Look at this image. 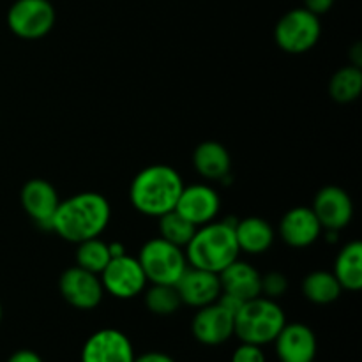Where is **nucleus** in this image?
Returning a JSON list of instances; mask_svg holds the SVG:
<instances>
[{"instance_id": "obj_3", "label": "nucleus", "mask_w": 362, "mask_h": 362, "mask_svg": "<svg viewBox=\"0 0 362 362\" xmlns=\"http://www.w3.org/2000/svg\"><path fill=\"white\" fill-rule=\"evenodd\" d=\"M235 221H212L198 226L194 235L184 247L187 264L219 274L239 258L240 250L235 239Z\"/></svg>"}, {"instance_id": "obj_32", "label": "nucleus", "mask_w": 362, "mask_h": 362, "mask_svg": "<svg viewBox=\"0 0 362 362\" xmlns=\"http://www.w3.org/2000/svg\"><path fill=\"white\" fill-rule=\"evenodd\" d=\"M108 250H110V257L112 258L126 255V247H124L122 243H108Z\"/></svg>"}, {"instance_id": "obj_31", "label": "nucleus", "mask_w": 362, "mask_h": 362, "mask_svg": "<svg viewBox=\"0 0 362 362\" xmlns=\"http://www.w3.org/2000/svg\"><path fill=\"white\" fill-rule=\"evenodd\" d=\"M7 362H42V359L34 350H18L7 359Z\"/></svg>"}, {"instance_id": "obj_18", "label": "nucleus", "mask_w": 362, "mask_h": 362, "mask_svg": "<svg viewBox=\"0 0 362 362\" xmlns=\"http://www.w3.org/2000/svg\"><path fill=\"white\" fill-rule=\"evenodd\" d=\"M221 292L230 293L240 300H250L262 296V274L247 262H235L219 272Z\"/></svg>"}, {"instance_id": "obj_2", "label": "nucleus", "mask_w": 362, "mask_h": 362, "mask_svg": "<svg viewBox=\"0 0 362 362\" xmlns=\"http://www.w3.org/2000/svg\"><path fill=\"white\" fill-rule=\"evenodd\" d=\"M184 189V180L168 165H151L134 175L129 186L131 205L140 214L159 218L173 211Z\"/></svg>"}, {"instance_id": "obj_16", "label": "nucleus", "mask_w": 362, "mask_h": 362, "mask_svg": "<svg viewBox=\"0 0 362 362\" xmlns=\"http://www.w3.org/2000/svg\"><path fill=\"white\" fill-rule=\"evenodd\" d=\"M20 200L25 212L30 216V219L39 226V228L52 230L53 216H55L60 200L59 194H57V189L48 182V180H28V182L21 187Z\"/></svg>"}, {"instance_id": "obj_29", "label": "nucleus", "mask_w": 362, "mask_h": 362, "mask_svg": "<svg viewBox=\"0 0 362 362\" xmlns=\"http://www.w3.org/2000/svg\"><path fill=\"white\" fill-rule=\"evenodd\" d=\"M303 2H304V7H306L308 11L315 13L317 16H322V14L329 13V11L332 9V6H334L336 0H303Z\"/></svg>"}, {"instance_id": "obj_1", "label": "nucleus", "mask_w": 362, "mask_h": 362, "mask_svg": "<svg viewBox=\"0 0 362 362\" xmlns=\"http://www.w3.org/2000/svg\"><path fill=\"white\" fill-rule=\"evenodd\" d=\"M112 207L103 194L85 191L60 202L52 221V230L64 240L80 244L95 239L110 225Z\"/></svg>"}, {"instance_id": "obj_10", "label": "nucleus", "mask_w": 362, "mask_h": 362, "mask_svg": "<svg viewBox=\"0 0 362 362\" xmlns=\"http://www.w3.org/2000/svg\"><path fill=\"white\" fill-rule=\"evenodd\" d=\"M311 211L320 221L322 228L339 232L346 228L354 218V202L343 187L325 186L315 194Z\"/></svg>"}, {"instance_id": "obj_26", "label": "nucleus", "mask_w": 362, "mask_h": 362, "mask_svg": "<svg viewBox=\"0 0 362 362\" xmlns=\"http://www.w3.org/2000/svg\"><path fill=\"white\" fill-rule=\"evenodd\" d=\"M145 306L151 313L159 317H168L180 310L182 300H180L177 288L173 285H152L151 288H145Z\"/></svg>"}, {"instance_id": "obj_25", "label": "nucleus", "mask_w": 362, "mask_h": 362, "mask_svg": "<svg viewBox=\"0 0 362 362\" xmlns=\"http://www.w3.org/2000/svg\"><path fill=\"white\" fill-rule=\"evenodd\" d=\"M112 260L110 257L108 244L105 240H101L99 237L95 239L83 240V243L78 244L76 250V265L78 267L85 269L88 272H94V274H101L105 271V267L108 265V262Z\"/></svg>"}, {"instance_id": "obj_5", "label": "nucleus", "mask_w": 362, "mask_h": 362, "mask_svg": "<svg viewBox=\"0 0 362 362\" xmlns=\"http://www.w3.org/2000/svg\"><path fill=\"white\" fill-rule=\"evenodd\" d=\"M138 262L151 285L175 286V283L189 265L184 247L175 246L161 237H156L144 244L138 255Z\"/></svg>"}, {"instance_id": "obj_28", "label": "nucleus", "mask_w": 362, "mask_h": 362, "mask_svg": "<svg viewBox=\"0 0 362 362\" xmlns=\"http://www.w3.org/2000/svg\"><path fill=\"white\" fill-rule=\"evenodd\" d=\"M232 362H267L262 346L240 343L232 356Z\"/></svg>"}, {"instance_id": "obj_11", "label": "nucleus", "mask_w": 362, "mask_h": 362, "mask_svg": "<svg viewBox=\"0 0 362 362\" xmlns=\"http://www.w3.org/2000/svg\"><path fill=\"white\" fill-rule=\"evenodd\" d=\"M133 343L122 331L101 329L88 336L81 349V362H133Z\"/></svg>"}, {"instance_id": "obj_19", "label": "nucleus", "mask_w": 362, "mask_h": 362, "mask_svg": "<svg viewBox=\"0 0 362 362\" xmlns=\"http://www.w3.org/2000/svg\"><path fill=\"white\" fill-rule=\"evenodd\" d=\"M194 170L204 179L209 180H228L232 170V158L225 145L218 141H202L193 152Z\"/></svg>"}, {"instance_id": "obj_15", "label": "nucleus", "mask_w": 362, "mask_h": 362, "mask_svg": "<svg viewBox=\"0 0 362 362\" xmlns=\"http://www.w3.org/2000/svg\"><path fill=\"white\" fill-rule=\"evenodd\" d=\"M272 343L279 362H313L317 357V336L299 322L285 324Z\"/></svg>"}, {"instance_id": "obj_23", "label": "nucleus", "mask_w": 362, "mask_h": 362, "mask_svg": "<svg viewBox=\"0 0 362 362\" xmlns=\"http://www.w3.org/2000/svg\"><path fill=\"white\" fill-rule=\"evenodd\" d=\"M362 90V71L361 67L346 66L336 71L334 76L329 81V95L336 103H352L361 95Z\"/></svg>"}, {"instance_id": "obj_6", "label": "nucleus", "mask_w": 362, "mask_h": 362, "mask_svg": "<svg viewBox=\"0 0 362 362\" xmlns=\"http://www.w3.org/2000/svg\"><path fill=\"white\" fill-rule=\"evenodd\" d=\"M320 16L308 11L306 7H297L285 13L274 27L276 45L292 55L310 52L320 41Z\"/></svg>"}, {"instance_id": "obj_9", "label": "nucleus", "mask_w": 362, "mask_h": 362, "mask_svg": "<svg viewBox=\"0 0 362 362\" xmlns=\"http://www.w3.org/2000/svg\"><path fill=\"white\" fill-rule=\"evenodd\" d=\"M59 290L62 299L69 306L81 311L95 310L105 296L101 278L78 265L62 272L59 279Z\"/></svg>"}, {"instance_id": "obj_30", "label": "nucleus", "mask_w": 362, "mask_h": 362, "mask_svg": "<svg viewBox=\"0 0 362 362\" xmlns=\"http://www.w3.org/2000/svg\"><path fill=\"white\" fill-rule=\"evenodd\" d=\"M133 362H175V359L165 352H145L134 357Z\"/></svg>"}, {"instance_id": "obj_24", "label": "nucleus", "mask_w": 362, "mask_h": 362, "mask_svg": "<svg viewBox=\"0 0 362 362\" xmlns=\"http://www.w3.org/2000/svg\"><path fill=\"white\" fill-rule=\"evenodd\" d=\"M159 237L168 243L175 244L179 247H186L187 243L191 240V237L197 232V226L191 225L184 216H180L179 212L173 209V211L166 212V214L159 216Z\"/></svg>"}, {"instance_id": "obj_8", "label": "nucleus", "mask_w": 362, "mask_h": 362, "mask_svg": "<svg viewBox=\"0 0 362 362\" xmlns=\"http://www.w3.org/2000/svg\"><path fill=\"white\" fill-rule=\"evenodd\" d=\"M99 278H101L105 292L122 300L133 299L144 293L148 283L138 258L129 257V255L112 258Z\"/></svg>"}, {"instance_id": "obj_14", "label": "nucleus", "mask_w": 362, "mask_h": 362, "mask_svg": "<svg viewBox=\"0 0 362 362\" xmlns=\"http://www.w3.org/2000/svg\"><path fill=\"white\" fill-rule=\"evenodd\" d=\"M177 293H179L182 304L191 308H204L212 304L221 296V283L219 274L204 269L187 265L184 274L175 283Z\"/></svg>"}, {"instance_id": "obj_7", "label": "nucleus", "mask_w": 362, "mask_h": 362, "mask_svg": "<svg viewBox=\"0 0 362 362\" xmlns=\"http://www.w3.org/2000/svg\"><path fill=\"white\" fill-rule=\"evenodd\" d=\"M57 13L49 0H16L7 11V27L16 37L35 41L52 32Z\"/></svg>"}, {"instance_id": "obj_13", "label": "nucleus", "mask_w": 362, "mask_h": 362, "mask_svg": "<svg viewBox=\"0 0 362 362\" xmlns=\"http://www.w3.org/2000/svg\"><path fill=\"white\" fill-rule=\"evenodd\" d=\"M191 331L197 341L207 346H218L228 341L233 336V315L219 303L198 308Z\"/></svg>"}, {"instance_id": "obj_20", "label": "nucleus", "mask_w": 362, "mask_h": 362, "mask_svg": "<svg viewBox=\"0 0 362 362\" xmlns=\"http://www.w3.org/2000/svg\"><path fill=\"white\" fill-rule=\"evenodd\" d=\"M233 230L240 253L262 255L274 243V228L271 223L257 216L239 219Z\"/></svg>"}, {"instance_id": "obj_22", "label": "nucleus", "mask_w": 362, "mask_h": 362, "mask_svg": "<svg viewBox=\"0 0 362 362\" xmlns=\"http://www.w3.org/2000/svg\"><path fill=\"white\" fill-rule=\"evenodd\" d=\"M303 296L306 297L310 303L318 304V306H327L334 300L339 299L343 288L336 276L327 271H315L308 274L303 279Z\"/></svg>"}, {"instance_id": "obj_4", "label": "nucleus", "mask_w": 362, "mask_h": 362, "mask_svg": "<svg viewBox=\"0 0 362 362\" xmlns=\"http://www.w3.org/2000/svg\"><path fill=\"white\" fill-rule=\"evenodd\" d=\"M286 324L285 311L274 299L258 296L246 300L233 317V336L240 343L264 346L276 339Z\"/></svg>"}, {"instance_id": "obj_12", "label": "nucleus", "mask_w": 362, "mask_h": 362, "mask_svg": "<svg viewBox=\"0 0 362 362\" xmlns=\"http://www.w3.org/2000/svg\"><path fill=\"white\" fill-rule=\"evenodd\" d=\"M219 209H221V200L218 191L207 184L184 186L175 205V211L197 228L214 221L219 214Z\"/></svg>"}, {"instance_id": "obj_33", "label": "nucleus", "mask_w": 362, "mask_h": 362, "mask_svg": "<svg viewBox=\"0 0 362 362\" xmlns=\"http://www.w3.org/2000/svg\"><path fill=\"white\" fill-rule=\"evenodd\" d=\"M0 322H2V304H0Z\"/></svg>"}, {"instance_id": "obj_27", "label": "nucleus", "mask_w": 362, "mask_h": 362, "mask_svg": "<svg viewBox=\"0 0 362 362\" xmlns=\"http://www.w3.org/2000/svg\"><path fill=\"white\" fill-rule=\"evenodd\" d=\"M286 290H288V279L281 272L274 271L262 276V296L264 297L276 300L278 297L285 296Z\"/></svg>"}, {"instance_id": "obj_17", "label": "nucleus", "mask_w": 362, "mask_h": 362, "mask_svg": "<svg viewBox=\"0 0 362 362\" xmlns=\"http://www.w3.org/2000/svg\"><path fill=\"white\" fill-rule=\"evenodd\" d=\"M322 225L311 207H293L279 221V237L290 247H310L318 240Z\"/></svg>"}, {"instance_id": "obj_21", "label": "nucleus", "mask_w": 362, "mask_h": 362, "mask_svg": "<svg viewBox=\"0 0 362 362\" xmlns=\"http://www.w3.org/2000/svg\"><path fill=\"white\" fill-rule=\"evenodd\" d=\"M332 274L336 276L343 290L359 292L362 286V244L359 240L349 243L339 251Z\"/></svg>"}]
</instances>
